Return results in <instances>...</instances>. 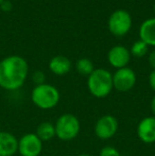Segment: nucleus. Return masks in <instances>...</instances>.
Masks as SVG:
<instances>
[{
	"label": "nucleus",
	"instance_id": "f257e3e1",
	"mask_svg": "<svg viewBox=\"0 0 155 156\" xmlns=\"http://www.w3.org/2000/svg\"><path fill=\"white\" fill-rule=\"evenodd\" d=\"M29 73L27 61L19 55H10L0 61V87L17 90L25 84Z\"/></svg>",
	"mask_w": 155,
	"mask_h": 156
},
{
	"label": "nucleus",
	"instance_id": "f03ea898",
	"mask_svg": "<svg viewBox=\"0 0 155 156\" xmlns=\"http://www.w3.org/2000/svg\"><path fill=\"white\" fill-rule=\"evenodd\" d=\"M87 88L95 98H106L114 88L113 74L104 68H97L87 76Z\"/></svg>",
	"mask_w": 155,
	"mask_h": 156
},
{
	"label": "nucleus",
	"instance_id": "7ed1b4c3",
	"mask_svg": "<svg viewBox=\"0 0 155 156\" xmlns=\"http://www.w3.org/2000/svg\"><path fill=\"white\" fill-rule=\"evenodd\" d=\"M61 94L58 89L51 84L37 85L31 93V100L36 107L41 109H52L58 104Z\"/></svg>",
	"mask_w": 155,
	"mask_h": 156
},
{
	"label": "nucleus",
	"instance_id": "20e7f679",
	"mask_svg": "<svg viewBox=\"0 0 155 156\" xmlns=\"http://www.w3.org/2000/svg\"><path fill=\"white\" fill-rule=\"evenodd\" d=\"M55 137L63 141H71L76 139L81 131V123L77 116L70 113L61 115L56 119L55 123Z\"/></svg>",
	"mask_w": 155,
	"mask_h": 156
},
{
	"label": "nucleus",
	"instance_id": "39448f33",
	"mask_svg": "<svg viewBox=\"0 0 155 156\" xmlns=\"http://www.w3.org/2000/svg\"><path fill=\"white\" fill-rule=\"evenodd\" d=\"M132 28V17L125 10H117L108 18V30L113 35L121 37L126 35Z\"/></svg>",
	"mask_w": 155,
	"mask_h": 156
},
{
	"label": "nucleus",
	"instance_id": "423d86ee",
	"mask_svg": "<svg viewBox=\"0 0 155 156\" xmlns=\"http://www.w3.org/2000/svg\"><path fill=\"white\" fill-rule=\"evenodd\" d=\"M119 129V123L116 117L113 115H104L97 120L93 127L95 135L101 140L113 138Z\"/></svg>",
	"mask_w": 155,
	"mask_h": 156
},
{
	"label": "nucleus",
	"instance_id": "0eeeda50",
	"mask_svg": "<svg viewBox=\"0 0 155 156\" xmlns=\"http://www.w3.org/2000/svg\"><path fill=\"white\" fill-rule=\"evenodd\" d=\"M136 73L129 67L117 69L113 74V86L120 93L130 91L136 84Z\"/></svg>",
	"mask_w": 155,
	"mask_h": 156
},
{
	"label": "nucleus",
	"instance_id": "6e6552de",
	"mask_svg": "<svg viewBox=\"0 0 155 156\" xmlns=\"http://www.w3.org/2000/svg\"><path fill=\"white\" fill-rule=\"evenodd\" d=\"M43 151V141L35 133H28L18 139V153L21 156H39Z\"/></svg>",
	"mask_w": 155,
	"mask_h": 156
},
{
	"label": "nucleus",
	"instance_id": "1a4fd4ad",
	"mask_svg": "<svg viewBox=\"0 0 155 156\" xmlns=\"http://www.w3.org/2000/svg\"><path fill=\"white\" fill-rule=\"evenodd\" d=\"M131 60V52L124 46H114L107 53V61L112 67L120 69L128 66Z\"/></svg>",
	"mask_w": 155,
	"mask_h": 156
},
{
	"label": "nucleus",
	"instance_id": "9d476101",
	"mask_svg": "<svg viewBox=\"0 0 155 156\" xmlns=\"http://www.w3.org/2000/svg\"><path fill=\"white\" fill-rule=\"evenodd\" d=\"M137 136L143 144H151L155 142V117L149 116L139 121L137 125Z\"/></svg>",
	"mask_w": 155,
	"mask_h": 156
},
{
	"label": "nucleus",
	"instance_id": "9b49d317",
	"mask_svg": "<svg viewBox=\"0 0 155 156\" xmlns=\"http://www.w3.org/2000/svg\"><path fill=\"white\" fill-rule=\"evenodd\" d=\"M18 152V139L9 132L0 131V156H14Z\"/></svg>",
	"mask_w": 155,
	"mask_h": 156
},
{
	"label": "nucleus",
	"instance_id": "f8f14e48",
	"mask_svg": "<svg viewBox=\"0 0 155 156\" xmlns=\"http://www.w3.org/2000/svg\"><path fill=\"white\" fill-rule=\"evenodd\" d=\"M49 69L55 76H65L71 70V61L64 55H56L50 60Z\"/></svg>",
	"mask_w": 155,
	"mask_h": 156
},
{
	"label": "nucleus",
	"instance_id": "ddd939ff",
	"mask_svg": "<svg viewBox=\"0 0 155 156\" xmlns=\"http://www.w3.org/2000/svg\"><path fill=\"white\" fill-rule=\"evenodd\" d=\"M139 37L148 46L155 47V17L146 19L139 28Z\"/></svg>",
	"mask_w": 155,
	"mask_h": 156
},
{
	"label": "nucleus",
	"instance_id": "4468645a",
	"mask_svg": "<svg viewBox=\"0 0 155 156\" xmlns=\"http://www.w3.org/2000/svg\"><path fill=\"white\" fill-rule=\"evenodd\" d=\"M36 136L41 141H50L55 137V127L50 121H44L39 123L36 127Z\"/></svg>",
	"mask_w": 155,
	"mask_h": 156
},
{
	"label": "nucleus",
	"instance_id": "2eb2a0df",
	"mask_svg": "<svg viewBox=\"0 0 155 156\" xmlns=\"http://www.w3.org/2000/svg\"><path fill=\"white\" fill-rule=\"evenodd\" d=\"M76 69H77L78 73H80L81 76H88L95 70V67H93V64L90 60L83 58L78 60L77 64H76Z\"/></svg>",
	"mask_w": 155,
	"mask_h": 156
},
{
	"label": "nucleus",
	"instance_id": "dca6fc26",
	"mask_svg": "<svg viewBox=\"0 0 155 156\" xmlns=\"http://www.w3.org/2000/svg\"><path fill=\"white\" fill-rule=\"evenodd\" d=\"M148 47L149 46L145 44L143 41H137L133 44L132 48H131V54L135 58H143L146 54L148 53Z\"/></svg>",
	"mask_w": 155,
	"mask_h": 156
},
{
	"label": "nucleus",
	"instance_id": "f3484780",
	"mask_svg": "<svg viewBox=\"0 0 155 156\" xmlns=\"http://www.w3.org/2000/svg\"><path fill=\"white\" fill-rule=\"evenodd\" d=\"M32 81H33V83L35 84V86L45 84L46 83L45 72L41 71V70H36V71H34L33 74H32Z\"/></svg>",
	"mask_w": 155,
	"mask_h": 156
},
{
	"label": "nucleus",
	"instance_id": "a211bd4d",
	"mask_svg": "<svg viewBox=\"0 0 155 156\" xmlns=\"http://www.w3.org/2000/svg\"><path fill=\"white\" fill-rule=\"evenodd\" d=\"M99 156H123V155L120 154L119 151L116 148H114V147L106 146L101 149Z\"/></svg>",
	"mask_w": 155,
	"mask_h": 156
},
{
	"label": "nucleus",
	"instance_id": "6ab92c4d",
	"mask_svg": "<svg viewBox=\"0 0 155 156\" xmlns=\"http://www.w3.org/2000/svg\"><path fill=\"white\" fill-rule=\"evenodd\" d=\"M13 8V4L10 0H3L2 3L0 4V9H1L3 12H10Z\"/></svg>",
	"mask_w": 155,
	"mask_h": 156
},
{
	"label": "nucleus",
	"instance_id": "aec40b11",
	"mask_svg": "<svg viewBox=\"0 0 155 156\" xmlns=\"http://www.w3.org/2000/svg\"><path fill=\"white\" fill-rule=\"evenodd\" d=\"M149 84L152 90L155 93V70H152L151 73L149 74Z\"/></svg>",
	"mask_w": 155,
	"mask_h": 156
},
{
	"label": "nucleus",
	"instance_id": "412c9836",
	"mask_svg": "<svg viewBox=\"0 0 155 156\" xmlns=\"http://www.w3.org/2000/svg\"><path fill=\"white\" fill-rule=\"evenodd\" d=\"M148 61H149L150 66L153 68V70H155V50H153L152 52H150Z\"/></svg>",
	"mask_w": 155,
	"mask_h": 156
},
{
	"label": "nucleus",
	"instance_id": "4be33fe9",
	"mask_svg": "<svg viewBox=\"0 0 155 156\" xmlns=\"http://www.w3.org/2000/svg\"><path fill=\"white\" fill-rule=\"evenodd\" d=\"M150 107H151V112H152V116L155 117V96L152 98L151 100V104H150Z\"/></svg>",
	"mask_w": 155,
	"mask_h": 156
},
{
	"label": "nucleus",
	"instance_id": "5701e85b",
	"mask_svg": "<svg viewBox=\"0 0 155 156\" xmlns=\"http://www.w3.org/2000/svg\"><path fill=\"white\" fill-rule=\"evenodd\" d=\"M77 156H91V155H89V154H87V153H81V154H79Z\"/></svg>",
	"mask_w": 155,
	"mask_h": 156
},
{
	"label": "nucleus",
	"instance_id": "b1692460",
	"mask_svg": "<svg viewBox=\"0 0 155 156\" xmlns=\"http://www.w3.org/2000/svg\"><path fill=\"white\" fill-rule=\"evenodd\" d=\"M2 1H3V0H0V4H1V3H2Z\"/></svg>",
	"mask_w": 155,
	"mask_h": 156
},
{
	"label": "nucleus",
	"instance_id": "393cba45",
	"mask_svg": "<svg viewBox=\"0 0 155 156\" xmlns=\"http://www.w3.org/2000/svg\"><path fill=\"white\" fill-rule=\"evenodd\" d=\"M154 13H155V3H154Z\"/></svg>",
	"mask_w": 155,
	"mask_h": 156
}]
</instances>
